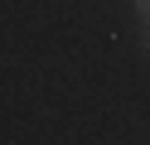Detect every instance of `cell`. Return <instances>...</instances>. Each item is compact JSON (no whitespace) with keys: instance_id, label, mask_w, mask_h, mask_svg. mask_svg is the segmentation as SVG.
<instances>
[{"instance_id":"obj_2","label":"cell","mask_w":150,"mask_h":145,"mask_svg":"<svg viewBox=\"0 0 150 145\" xmlns=\"http://www.w3.org/2000/svg\"><path fill=\"white\" fill-rule=\"evenodd\" d=\"M145 53H150V34H145Z\"/></svg>"},{"instance_id":"obj_1","label":"cell","mask_w":150,"mask_h":145,"mask_svg":"<svg viewBox=\"0 0 150 145\" xmlns=\"http://www.w3.org/2000/svg\"><path fill=\"white\" fill-rule=\"evenodd\" d=\"M136 15H140V19L150 24V0H136Z\"/></svg>"}]
</instances>
